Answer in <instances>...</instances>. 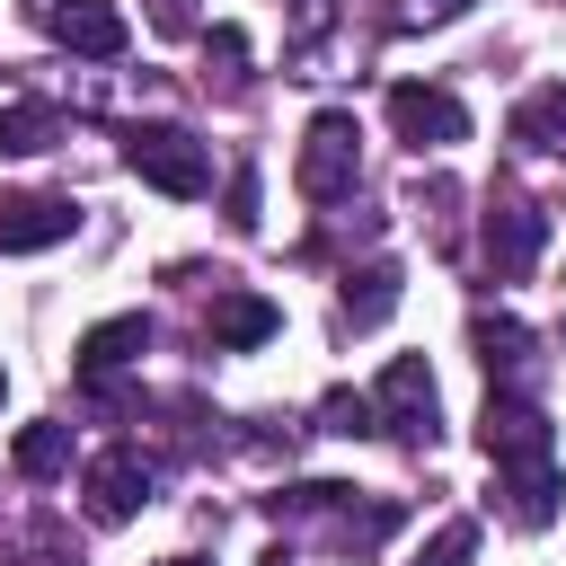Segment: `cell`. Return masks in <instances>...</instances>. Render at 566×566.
I'll return each instance as SVG.
<instances>
[{
	"label": "cell",
	"mask_w": 566,
	"mask_h": 566,
	"mask_svg": "<svg viewBox=\"0 0 566 566\" xmlns=\"http://www.w3.org/2000/svg\"><path fill=\"white\" fill-rule=\"evenodd\" d=\"M478 451L495 460V495H504V522L513 531H548L557 522V433L539 416L531 389H486V416H478Z\"/></svg>",
	"instance_id": "obj_1"
},
{
	"label": "cell",
	"mask_w": 566,
	"mask_h": 566,
	"mask_svg": "<svg viewBox=\"0 0 566 566\" xmlns=\"http://www.w3.org/2000/svg\"><path fill=\"white\" fill-rule=\"evenodd\" d=\"M274 513L283 522H310L327 548H345V557H371V548H389L398 539V522H407V504L398 495H354V486H283L274 495Z\"/></svg>",
	"instance_id": "obj_2"
},
{
	"label": "cell",
	"mask_w": 566,
	"mask_h": 566,
	"mask_svg": "<svg viewBox=\"0 0 566 566\" xmlns=\"http://www.w3.org/2000/svg\"><path fill=\"white\" fill-rule=\"evenodd\" d=\"M124 168H133L142 186L177 195V203L212 195V150H203L186 124H133V133H124Z\"/></svg>",
	"instance_id": "obj_3"
},
{
	"label": "cell",
	"mask_w": 566,
	"mask_h": 566,
	"mask_svg": "<svg viewBox=\"0 0 566 566\" xmlns=\"http://www.w3.org/2000/svg\"><path fill=\"white\" fill-rule=\"evenodd\" d=\"M354 177H363V124H354L345 106H318V115H310V133H301L292 186H301L310 203H345V195H354Z\"/></svg>",
	"instance_id": "obj_4"
},
{
	"label": "cell",
	"mask_w": 566,
	"mask_h": 566,
	"mask_svg": "<svg viewBox=\"0 0 566 566\" xmlns=\"http://www.w3.org/2000/svg\"><path fill=\"white\" fill-rule=\"evenodd\" d=\"M478 248H486V274L495 283H531V265L548 248V212L522 186H495L486 195V221H478Z\"/></svg>",
	"instance_id": "obj_5"
},
{
	"label": "cell",
	"mask_w": 566,
	"mask_h": 566,
	"mask_svg": "<svg viewBox=\"0 0 566 566\" xmlns=\"http://www.w3.org/2000/svg\"><path fill=\"white\" fill-rule=\"evenodd\" d=\"M371 416H380V433H389V442L433 451V433H442V389H433V363H424V354H398V363L380 371V389H371Z\"/></svg>",
	"instance_id": "obj_6"
},
{
	"label": "cell",
	"mask_w": 566,
	"mask_h": 566,
	"mask_svg": "<svg viewBox=\"0 0 566 566\" xmlns=\"http://www.w3.org/2000/svg\"><path fill=\"white\" fill-rule=\"evenodd\" d=\"M389 124H398L407 150H451V142H469V106H460L451 88H433V80H398V88H389Z\"/></svg>",
	"instance_id": "obj_7"
},
{
	"label": "cell",
	"mask_w": 566,
	"mask_h": 566,
	"mask_svg": "<svg viewBox=\"0 0 566 566\" xmlns=\"http://www.w3.org/2000/svg\"><path fill=\"white\" fill-rule=\"evenodd\" d=\"M150 486H159V460H142L133 442L97 451V460H88V478H80V495H88V522H133V513L150 504Z\"/></svg>",
	"instance_id": "obj_8"
},
{
	"label": "cell",
	"mask_w": 566,
	"mask_h": 566,
	"mask_svg": "<svg viewBox=\"0 0 566 566\" xmlns=\"http://www.w3.org/2000/svg\"><path fill=\"white\" fill-rule=\"evenodd\" d=\"M469 345L486 363V389H531L539 380V336L513 318V310H478L469 318Z\"/></svg>",
	"instance_id": "obj_9"
},
{
	"label": "cell",
	"mask_w": 566,
	"mask_h": 566,
	"mask_svg": "<svg viewBox=\"0 0 566 566\" xmlns=\"http://www.w3.org/2000/svg\"><path fill=\"white\" fill-rule=\"evenodd\" d=\"M44 35L71 44V53H88V62H115L133 44V27H124L115 0H44Z\"/></svg>",
	"instance_id": "obj_10"
},
{
	"label": "cell",
	"mask_w": 566,
	"mask_h": 566,
	"mask_svg": "<svg viewBox=\"0 0 566 566\" xmlns=\"http://www.w3.org/2000/svg\"><path fill=\"white\" fill-rule=\"evenodd\" d=\"M71 195H0V256H35L53 239H71Z\"/></svg>",
	"instance_id": "obj_11"
},
{
	"label": "cell",
	"mask_w": 566,
	"mask_h": 566,
	"mask_svg": "<svg viewBox=\"0 0 566 566\" xmlns=\"http://www.w3.org/2000/svg\"><path fill=\"white\" fill-rule=\"evenodd\" d=\"M150 354V318L142 310H124V318H97L88 336H80V389H106L124 363H142Z\"/></svg>",
	"instance_id": "obj_12"
},
{
	"label": "cell",
	"mask_w": 566,
	"mask_h": 566,
	"mask_svg": "<svg viewBox=\"0 0 566 566\" xmlns=\"http://www.w3.org/2000/svg\"><path fill=\"white\" fill-rule=\"evenodd\" d=\"M274 327H283V310H274L265 292H239V283L212 292V310H203V336H212L221 354H248V345H265Z\"/></svg>",
	"instance_id": "obj_13"
},
{
	"label": "cell",
	"mask_w": 566,
	"mask_h": 566,
	"mask_svg": "<svg viewBox=\"0 0 566 566\" xmlns=\"http://www.w3.org/2000/svg\"><path fill=\"white\" fill-rule=\"evenodd\" d=\"M504 133L522 142V150H548V159H566V80H539L513 115H504Z\"/></svg>",
	"instance_id": "obj_14"
},
{
	"label": "cell",
	"mask_w": 566,
	"mask_h": 566,
	"mask_svg": "<svg viewBox=\"0 0 566 566\" xmlns=\"http://www.w3.org/2000/svg\"><path fill=\"white\" fill-rule=\"evenodd\" d=\"M389 310H398V265L389 256H371L363 274H345V292H336V318L345 327H380Z\"/></svg>",
	"instance_id": "obj_15"
},
{
	"label": "cell",
	"mask_w": 566,
	"mask_h": 566,
	"mask_svg": "<svg viewBox=\"0 0 566 566\" xmlns=\"http://www.w3.org/2000/svg\"><path fill=\"white\" fill-rule=\"evenodd\" d=\"M9 460H18V478H35V486H44V478H62V469H71V424H62V416H35V424L18 433V451H9Z\"/></svg>",
	"instance_id": "obj_16"
},
{
	"label": "cell",
	"mask_w": 566,
	"mask_h": 566,
	"mask_svg": "<svg viewBox=\"0 0 566 566\" xmlns=\"http://www.w3.org/2000/svg\"><path fill=\"white\" fill-rule=\"evenodd\" d=\"M53 133H62V115H53L44 97H9V106H0V150L27 159V150H53Z\"/></svg>",
	"instance_id": "obj_17"
},
{
	"label": "cell",
	"mask_w": 566,
	"mask_h": 566,
	"mask_svg": "<svg viewBox=\"0 0 566 566\" xmlns=\"http://www.w3.org/2000/svg\"><path fill=\"white\" fill-rule=\"evenodd\" d=\"M0 566H80V539H71L53 513H35V522L9 539V557H0Z\"/></svg>",
	"instance_id": "obj_18"
},
{
	"label": "cell",
	"mask_w": 566,
	"mask_h": 566,
	"mask_svg": "<svg viewBox=\"0 0 566 566\" xmlns=\"http://www.w3.org/2000/svg\"><path fill=\"white\" fill-rule=\"evenodd\" d=\"M478 0H389L380 9V35H416V27H451V18H469Z\"/></svg>",
	"instance_id": "obj_19"
},
{
	"label": "cell",
	"mask_w": 566,
	"mask_h": 566,
	"mask_svg": "<svg viewBox=\"0 0 566 566\" xmlns=\"http://www.w3.org/2000/svg\"><path fill=\"white\" fill-rule=\"evenodd\" d=\"M203 80L248 88V35H239V27H212V35H203Z\"/></svg>",
	"instance_id": "obj_20"
},
{
	"label": "cell",
	"mask_w": 566,
	"mask_h": 566,
	"mask_svg": "<svg viewBox=\"0 0 566 566\" xmlns=\"http://www.w3.org/2000/svg\"><path fill=\"white\" fill-rule=\"evenodd\" d=\"M478 557V522H442L424 548H416V566H469Z\"/></svg>",
	"instance_id": "obj_21"
},
{
	"label": "cell",
	"mask_w": 566,
	"mask_h": 566,
	"mask_svg": "<svg viewBox=\"0 0 566 566\" xmlns=\"http://www.w3.org/2000/svg\"><path fill=\"white\" fill-rule=\"evenodd\" d=\"M221 221H230V230H256V221H265V212H256V159H239V168H230V195H221Z\"/></svg>",
	"instance_id": "obj_22"
},
{
	"label": "cell",
	"mask_w": 566,
	"mask_h": 566,
	"mask_svg": "<svg viewBox=\"0 0 566 566\" xmlns=\"http://www.w3.org/2000/svg\"><path fill=\"white\" fill-rule=\"evenodd\" d=\"M327 433H380V416H371V398H354V389H327Z\"/></svg>",
	"instance_id": "obj_23"
},
{
	"label": "cell",
	"mask_w": 566,
	"mask_h": 566,
	"mask_svg": "<svg viewBox=\"0 0 566 566\" xmlns=\"http://www.w3.org/2000/svg\"><path fill=\"white\" fill-rule=\"evenodd\" d=\"M150 27L159 35H195V0H150Z\"/></svg>",
	"instance_id": "obj_24"
},
{
	"label": "cell",
	"mask_w": 566,
	"mask_h": 566,
	"mask_svg": "<svg viewBox=\"0 0 566 566\" xmlns=\"http://www.w3.org/2000/svg\"><path fill=\"white\" fill-rule=\"evenodd\" d=\"M159 566H212V557H159Z\"/></svg>",
	"instance_id": "obj_25"
},
{
	"label": "cell",
	"mask_w": 566,
	"mask_h": 566,
	"mask_svg": "<svg viewBox=\"0 0 566 566\" xmlns=\"http://www.w3.org/2000/svg\"><path fill=\"white\" fill-rule=\"evenodd\" d=\"M0 389H9V371H0Z\"/></svg>",
	"instance_id": "obj_26"
}]
</instances>
